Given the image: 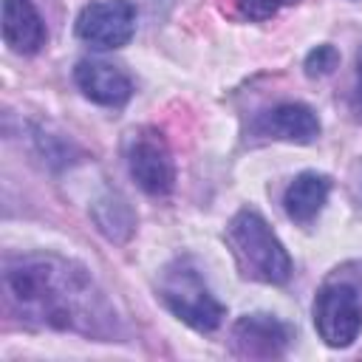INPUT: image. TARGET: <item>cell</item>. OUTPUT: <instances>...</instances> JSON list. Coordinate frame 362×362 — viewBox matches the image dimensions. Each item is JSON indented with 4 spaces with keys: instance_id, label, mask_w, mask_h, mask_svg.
I'll return each instance as SVG.
<instances>
[{
    "instance_id": "cell-1",
    "label": "cell",
    "mask_w": 362,
    "mask_h": 362,
    "mask_svg": "<svg viewBox=\"0 0 362 362\" xmlns=\"http://www.w3.org/2000/svg\"><path fill=\"white\" fill-rule=\"evenodd\" d=\"M3 300L31 328L79 334L99 342L119 337V314L93 274L54 252L8 255L3 260Z\"/></svg>"
},
{
    "instance_id": "cell-2",
    "label": "cell",
    "mask_w": 362,
    "mask_h": 362,
    "mask_svg": "<svg viewBox=\"0 0 362 362\" xmlns=\"http://www.w3.org/2000/svg\"><path fill=\"white\" fill-rule=\"evenodd\" d=\"M226 243L232 249L238 272L246 280L266 286H283L291 280V255L255 206H243L229 218Z\"/></svg>"
},
{
    "instance_id": "cell-3",
    "label": "cell",
    "mask_w": 362,
    "mask_h": 362,
    "mask_svg": "<svg viewBox=\"0 0 362 362\" xmlns=\"http://www.w3.org/2000/svg\"><path fill=\"white\" fill-rule=\"evenodd\" d=\"M158 300L164 308L198 334H212L226 317V305L212 294L201 272L189 260H173L158 280Z\"/></svg>"
},
{
    "instance_id": "cell-4",
    "label": "cell",
    "mask_w": 362,
    "mask_h": 362,
    "mask_svg": "<svg viewBox=\"0 0 362 362\" xmlns=\"http://www.w3.org/2000/svg\"><path fill=\"white\" fill-rule=\"evenodd\" d=\"M124 164L130 178L150 198H167L175 187V158L156 127H136L124 139Z\"/></svg>"
},
{
    "instance_id": "cell-5",
    "label": "cell",
    "mask_w": 362,
    "mask_h": 362,
    "mask_svg": "<svg viewBox=\"0 0 362 362\" xmlns=\"http://www.w3.org/2000/svg\"><path fill=\"white\" fill-rule=\"evenodd\" d=\"M314 328L328 348H348L362 334V297L351 283H325L314 297Z\"/></svg>"
},
{
    "instance_id": "cell-6",
    "label": "cell",
    "mask_w": 362,
    "mask_h": 362,
    "mask_svg": "<svg viewBox=\"0 0 362 362\" xmlns=\"http://www.w3.org/2000/svg\"><path fill=\"white\" fill-rule=\"evenodd\" d=\"M136 6L130 0H90L74 23V34L96 51H113L136 34Z\"/></svg>"
},
{
    "instance_id": "cell-7",
    "label": "cell",
    "mask_w": 362,
    "mask_h": 362,
    "mask_svg": "<svg viewBox=\"0 0 362 362\" xmlns=\"http://www.w3.org/2000/svg\"><path fill=\"white\" fill-rule=\"evenodd\" d=\"M294 331L274 314H243L232 325V348L243 359H274L291 345Z\"/></svg>"
},
{
    "instance_id": "cell-8",
    "label": "cell",
    "mask_w": 362,
    "mask_h": 362,
    "mask_svg": "<svg viewBox=\"0 0 362 362\" xmlns=\"http://www.w3.org/2000/svg\"><path fill=\"white\" fill-rule=\"evenodd\" d=\"M252 130L263 139L274 141H288V144H314L322 133L320 116L314 107L303 102H280L263 113L255 116Z\"/></svg>"
},
{
    "instance_id": "cell-9",
    "label": "cell",
    "mask_w": 362,
    "mask_h": 362,
    "mask_svg": "<svg viewBox=\"0 0 362 362\" xmlns=\"http://www.w3.org/2000/svg\"><path fill=\"white\" fill-rule=\"evenodd\" d=\"M79 93L102 107H124L133 96V79L122 65L107 59H79L74 68Z\"/></svg>"
},
{
    "instance_id": "cell-10",
    "label": "cell",
    "mask_w": 362,
    "mask_h": 362,
    "mask_svg": "<svg viewBox=\"0 0 362 362\" xmlns=\"http://www.w3.org/2000/svg\"><path fill=\"white\" fill-rule=\"evenodd\" d=\"M3 42L20 57H34L48 42V25L31 0H3Z\"/></svg>"
},
{
    "instance_id": "cell-11",
    "label": "cell",
    "mask_w": 362,
    "mask_h": 362,
    "mask_svg": "<svg viewBox=\"0 0 362 362\" xmlns=\"http://www.w3.org/2000/svg\"><path fill=\"white\" fill-rule=\"evenodd\" d=\"M328 195H331V178L317 170H303L288 181L283 192V209L294 223L308 226L325 209Z\"/></svg>"
},
{
    "instance_id": "cell-12",
    "label": "cell",
    "mask_w": 362,
    "mask_h": 362,
    "mask_svg": "<svg viewBox=\"0 0 362 362\" xmlns=\"http://www.w3.org/2000/svg\"><path fill=\"white\" fill-rule=\"evenodd\" d=\"M93 221H96L99 232H102L105 238L116 240V243H124V240L130 238L133 226H136L127 201L119 198L116 192H107L105 198H99V201L93 204Z\"/></svg>"
},
{
    "instance_id": "cell-13",
    "label": "cell",
    "mask_w": 362,
    "mask_h": 362,
    "mask_svg": "<svg viewBox=\"0 0 362 362\" xmlns=\"http://www.w3.org/2000/svg\"><path fill=\"white\" fill-rule=\"evenodd\" d=\"M337 65H339V51H337L334 45H328V42L311 48V51L305 54V62H303L305 74H308V76H317V79L334 74Z\"/></svg>"
},
{
    "instance_id": "cell-14",
    "label": "cell",
    "mask_w": 362,
    "mask_h": 362,
    "mask_svg": "<svg viewBox=\"0 0 362 362\" xmlns=\"http://www.w3.org/2000/svg\"><path fill=\"white\" fill-rule=\"evenodd\" d=\"M294 3H300V0H235V8L243 20L263 23V20H272L280 8L294 6Z\"/></svg>"
},
{
    "instance_id": "cell-15",
    "label": "cell",
    "mask_w": 362,
    "mask_h": 362,
    "mask_svg": "<svg viewBox=\"0 0 362 362\" xmlns=\"http://www.w3.org/2000/svg\"><path fill=\"white\" fill-rule=\"evenodd\" d=\"M356 96H359V105H362V51L356 57Z\"/></svg>"
}]
</instances>
